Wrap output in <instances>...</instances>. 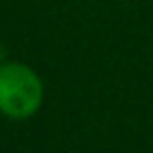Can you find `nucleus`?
<instances>
[{
    "instance_id": "f257e3e1",
    "label": "nucleus",
    "mask_w": 153,
    "mask_h": 153,
    "mask_svg": "<svg viewBox=\"0 0 153 153\" xmlns=\"http://www.w3.org/2000/svg\"><path fill=\"white\" fill-rule=\"evenodd\" d=\"M43 81L24 62H0V112L10 120H29L43 105Z\"/></svg>"
}]
</instances>
